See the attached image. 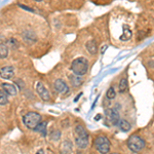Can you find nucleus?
Wrapping results in <instances>:
<instances>
[{
  "instance_id": "obj_24",
  "label": "nucleus",
  "mask_w": 154,
  "mask_h": 154,
  "mask_svg": "<svg viewBox=\"0 0 154 154\" xmlns=\"http://www.w3.org/2000/svg\"><path fill=\"white\" fill-rule=\"evenodd\" d=\"M106 48H107V45H104V46H103V48H102V54H104V52H105Z\"/></svg>"
},
{
  "instance_id": "obj_25",
  "label": "nucleus",
  "mask_w": 154,
  "mask_h": 154,
  "mask_svg": "<svg viewBox=\"0 0 154 154\" xmlns=\"http://www.w3.org/2000/svg\"><path fill=\"white\" fill-rule=\"evenodd\" d=\"M110 154H119V153H117V152H114V153H110Z\"/></svg>"
},
{
  "instance_id": "obj_2",
  "label": "nucleus",
  "mask_w": 154,
  "mask_h": 154,
  "mask_svg": "<svg viewBox=\"0 0 154 154\" xmlns=\"http://www.w3.org/2000/svg\"><path fill=\"white\" fill-rule=\"evenodd\" d=\"M75 141H76L77 147L81 149L85 148L89 145V134L87 129L80 124L75 127Z\"/></svg>"
},
{
  "instance_id": "obj_22",
  "label": "nucleus",
  "mask_w": 154,
  "mask_h": 154,
  "mask_svg": "<svg viewBox=\"0 0 154 154\" xmlns=\"http://www.w3.org/2000/svg\"><path fill=\"white\" fill-rule=\"evenodd\" d=\"M60 137H61V133H60L59 131L54 132V133L50 135V139L54 141H58L59 139H60Z\"/></svg>"
},
{
  "instance_id": "obj_6",
  "label": "nucleus",
  "mask_w": 154,
  "mask_h": 154,
  "mask_svg": "<svg viewBox=\"0 0 154 154\" xmlns=\"http://www.w3.org/2000/svg\"><path fill=\"white\" fill-rule=\"evenodd\" d=\"M119 119V113L114 108L105 110V122L107 125H117Z\"/></svg>"
},
{
  "instance_id": "obj_20",
  "label": "nucleus",
  "mask_w": 154,
  "mask_h": 154,
  "mask_svg": "<svg viewBox=\"0 0 154 154\" xmlns=\"http://www.w3.org/2000/svg\"><path fill=\"white\" fill-rule=\"evenodd\" d=\"M115 96H116V91H115L114 87H110L109 89H108V91H107L106 97H107V99H109V100H113V99L115 98Z\"/></svg>"
},
{
  "instance_id": "obj_3",
  "label": "nucleus",
  "mask_w": 154,
  "mask_h": 154,
  "mask_svg": "<svg viewBox=\"0 0 154 154\" xmlns=\"http://www.w3.org/2000/svg\"><path fill=\"white\" fill-rule=\"evenodd\" d=\"M23 121L24 124L30 129H34L38 124L41 121V115L37 112H28L27 114L24 115L23 117Z\"/></svg>"
},
{
  "instance_id": "obj_12",
  "label": "nucleus",
  "mask_w": 154,
  "mask_h": 154,
  "mask_svg": "<svg viewBox=\"0 0 154 154\" xmlns=\"http://www.w3.org/2000/svg\"><path fill=\"white\" fill-rule=\"evenodd\" d=\"M87 49L91 55H96L98 52V46L95 40H89L87 42Z\"/></svg>"
},
{
  "instance_id": "obj_17",
  "label": "nucleus",
  "mask_w": 154,
  "mask_h": 154,
  "mask_svg": "<svg viewBox=\"0 0 154 154\" xmlns=\"http://www.w3.org/2000/svg\"><path fill=\"white\" fill-rule=\"evenodd\" d=\"M34 129H35L36 132H40L42 136H45L46 135V122L44 121V122L39 123L35 128H34Z\"/></svg>"
},
{
  "instance_id": "obj_9",
  "label": "nucleus",
  "mask_w": 154,
  "mask_h": 154,
  "mask_svg": "<svg viewBox=\"0 0 154 154\" xmlns=\"http://www.w3.org/2000/svg\"><path fill=\"white\" fill-rule=\"evenodd\" d=\"M54 87L57 91H59V93H68L69 91V87H68V85L66 84V82L63 79H57L54 83Z\"/></svg>"
},
{
  "instance_id": "obj_21",
  "label": "nucleus",
  "mask_w": 154,
  "mask_h": 154,
  "mask_svg": "<svg viewBox=\"0 0 154 154\" xmlns=\"http://www.w3.org/2000/svg\"><path fill=\"white\" fill-rule=\"evenodd\" d=\"M8 103L7 95L3 91H0V105H5Z\"/></svg>"
},
{
  "instance_id": "obj_4",
  "label": "nucleus",
  "mask_w": 154,
  "mask_h": 154,
  "mask_svg": "<svg viewBox=\"0 0 154 154\" xmlns=\"http://www.w3.org/2000/svg\"><path fill=\"white\" fill-rule=\"evenodd\" d=\"M95 147L101 154H108L110 150V141L106 136H98L95 139Z\"/></svg>"
},
{
  "instance_id": "obj_14",
  "label": "nucleus",
  "mask_w": 154,
  "mask_h": 154,
  "mask_svg": "<svg viewBox=\"0 0 154 154\" xmlns=\"http://www.w3.org/2000/svg\"><path fill=\"white\" fill-rule=\"evenodd\" d=\"M23 37L24 40L26 41V43L28 42V43H32L36 40V36L35 34L33 32H30V31H26V32L23 33Z\"/></svg>"
},
{
  "instance_id": "obj_11",
  "label": "nucleus",
  "mask_w": 154,
  "mask_h": 154,
  "mask_svg": "<svg viewBox=\"0 0 154 154\" xmlns=\"http://www.w3.org/2000/svg\"><path fill=\"white\" fill-rule=\"evenodd\" d=\"M72 151V143L69 140H65L61 145V154H70Z\"/></svg>"
},
{
  "instance_id": "obj_7",
  "label": "nucleus",
  "mask_w": 154,
  "mask_h": 154,
  "mask_svg": "<svg viewBox=\"0 0 154 154\" xmlns=\"http://www.w3.org/2000/svg\"><path fill=\"white\" fill-rule=\"evenodd\" d=\"M36 91H37L39 97L43 101H48L49 99H50L48 91H47L46 87H45L41 82H37V84H36Z\"/></svg>"
},
{
  "instance_id": "obj_10",
  "label": "nucleus",
  "mask_w": 154,
  "mask_h": 154,
  "mask_svg": "<svg viewBox=\"0 0 154 154\" xmlns=\"http://www.w3.org/2000/svg\"><path fill=\"white\" fill-rule=\"evenodd\" d=\"M1 87H2L3 91L7 95H10V96H16V89L14 87V84L10 83H2L1 84Z\"/></svg>"
},
{
  "instance_id": "obj_1",
  "label": "nucleus",
  "mask_w": 154,
  "mask_h": 154,
  "mask_svg": "<svg viewBox=\"0 0 154 154\" xmlns=\"http://www.w3.org/2000/svg\"><path fill=\"white\" fill-rule=\"evenodd\" d=\"M71 70L76 76H83L87 74V70H89V61L82 57L75 59L71 64Z\"/></svg>"
},
{
  "instance_id": "obj_13",
  "label": "nucleus",
  "mask_w": 154,
  "mask_h": 154,
  "mask_svg": "<svg viewBox=\"0 0 154 154\" xmlns=\"http://www.w3.org/2000/svg\"><path fill=\"white\" fill-rule=\"evenodd\" d=\"M117 124H118L119 128H120L122 132H124V133H126V132H129V131H131V128H132L131 123H129L127 120H125V119H121V120H119Z\"/></svg>"
},
{
  "instance_id": "obj_18",
  "label": "nucleus",
  "mask_w": 154,
  "mask_h": 154,
  "mask_svg": "<svg viewBox=\"0 0 154 154\" xmlns=\"http://www.w3.org/2000/svg\"><path fill=\"white\" fill-rule=\"evenodd\" d=\"M127 89V80L126 78H122L120 81H119V85H118V91L119 93H124Z\"/></svg>"
},
{
  "instance_id": "obj_16",
  "label": "nucleus",
  "mask_w": 154,
  "mask_h": 154,
  "mask_svg": "<svg viewBox=\"0 0 154 154\" xmlns=\"http://www.w3.org/2000/svg\"><path fill=\"white\" fill-rule=\"evenodd\" d=\"M132 36H133V32H132V31L129 30V29L124 28L123 34H122V35L120 36V40H122V41H126V40L131 39Z\"/></svg>"
},
{
  "instance_id": "obj_19",
  "label": "nucleus",
  "mask_w": 154,
  "mask_h": 154,
  "mask_svg": "<svg viewBox=\"0 0 154 154\" xmlns=\"http://www.w3.org/2000/svg\"><path fill=\"white\" fill-rule=\"evenodd\" d=\"M8 56V48L5 44L0 43V59H5Z\"/></svg>"
},
{
  "instance_id": "obj_15",
  "label": "nucleus",
  "mask_w": 154,
  "mask_h": 154,
  "mask_svg": "<svg viewBox=\"0 0 154 154\" xmlns=\"http://www.w3.org/2000/svg\"><path fill=\"white\" fill-rule=\"evenodd\" d=\"M69 79H70V82L72 83V85L74 87H78L81 85L82 83V78L79 76H76V75H70L69 76Z\"/></svg>"
},
{
  "instance_id": "obj_8",
  "label": "nucleus",
  "mask_w": 154,
  "mask_h": 154,
  "mask_svg": "<svg viewBox=\"0 0 154 154\" xmlns=\"http://www.w3.org/2000/svg\"><path fill=\"white\" fill-rule=\"evenodd\" d=\"M14 76V69L12 66H5L0 68V77L4 79H10Z\"/></svg>"
},
{
  "instance_id": "obj_23",
  "label": "nucleus",
  "mask_w": 154,
  "mask_h": 154,
  "mask_svg": "<svg viewBox=\"0 0 154 154\" xmlns=\"http://www.w3.org/2000/svg\"><path fill=\"white\" fill-rule=\"evenodd\" d=\"M36 154H44V151H43L42 149H40V150H38L37 153H36Z\"/></svg>"
},
{
  "instance_id": "obj_5",
  "label": "nucleus",
  "mask_w": 154,
  "mask_h": 154,
  "mask_svg": "<svg viewBox=\"0 0 154 154\" xmlns=\"http://www.w3.org/2000/svg\"><path fill=\"white\" fill-rule=\"evenodd\" d=\"M127 147L134 152H139L145 147V141L137 135L131 136L127 140Z\"/></svg>"
}]
</instances>
